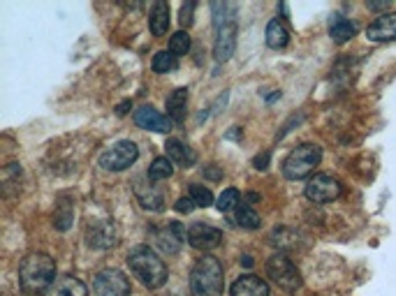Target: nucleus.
Returning <instances> with one entry per match:
<instances>
[{
	"instance_id": "a878e982",
	"label": "nucleus",
	"mask_w": 396,
	"mask_h": 296,
	"mask_svg": "<svg viewBox=\"0 0 396 296\" xmlns=\"http://www.w3.org/2000/svg\"><path fill=\"white\" fill-rule=\"evenodd\" d=\"M188 197L195 201V206H199V208H207V206H211V204H214V194H211V190L204 188V185H199V183H192L190 185V194H188Z\"/></svg>"
},
{
	"instance_id": "2eb2a0df",
	"label": "nucleus",
	"mask_w": 396,
	"mask_h": 296,
	"mask_svg": "<svg viewBox=\"0 0 396 296\" xmlns=\"http://www.w3.org/2000/svg\"><path fill=\"white\" fill-rule=\"evenodd\" d=\"M135 194H137V199H140V204L144 208H149V211H162L165 208V194L155 188L153 183H144V179H137Z\"/></svg>"
},
{
	"instance_id": "bb28decb",
	"label": "nucleus",
	"mask_w": 396,
	"mask_h": 296,
	"mask_svg": "<svg viewBox=\"0 0 396 296\" xmlns=\"http://www.w3.org/2000/svg\"><path fill=\"white\" fill-rule=\"evenodd\" d=\"M190 49V35L186 31H179V33H174L172 35V40H170V51L177 56H186Z\"/></svg>"
},
{
	"instance_id": "f8f14e48",
	"label": "nucleus",
	"mask_w": 396,
	"mask_h": 296,
	"mask_svg": "<svg viewBox=\"0 0 396 296\" xmlns=\"http://www.w3.org/2000/svg\"><path fill=\"white\" fill-rule=\"evenodd\" d=\"M366 37L371 42H394L396 40V12H387L377 16L375 21L366 28Z\"/></svg>"
},
{
	"instance_id": "7ed1b4c3",
	"label": "nucleus",
	"mask_w": 396,
	"mask_h": 296,
	"mask_svg": "<svg viewBox=\"0 0 396 296\" xmlns=\"http://www.w3.org/2000/svg\"><path fill=\"white\" fill-rule=\"evenodd\" d=\"M190 292L192 296H223L225 273L223 264L214 255L199 257L190 271Z\"/></svg>"
},
{
	"instance_id": "1a4fd4ad",
	"label": "nucleus",
	"mask_w": 396,
	"mask_h": 296,
	"mask_svg": "<svg viewBox=\"0 0 396 296\" xmlns=\"http://www.w3.org/2000/svg\"><path fill=\"white\" fill-rule=\"evenodd\" d=\"M188 243L195 250H214L223 243V231L216 229L214 225H207V222H195L188 229Z\"/></svg>"
},
{
	"instance_id": "c85d7f7f",
	"label": "nucleus",
	"mask_w": 396,
	"mask_h": 296,
	"mask_svg": "<svg viewBox=\"0 0 396 296\" xmlns=\"http://www.w3.org/2000/svg\"><path fill=\"white\" fill-rule=\"evenodd\" d=\"M192 12H195V3H186L181 7V23L186 28L192 23Z\"/></svg>"
},
{
	"instance_id": "a211bd4d",
	"label": "nucleus",
	"mask_w": 396,
	"mask_h": 296,
	"mask_svg": "<svg viewBox=\"0 0 396 296\" xmlns=\"http://www.w3.org/2000/svg\"><path fill=\"white\" fill-rule=\"evenodd\" d=\"M165 148H167V157L179 166H192L197 162V155L192 148H188L183 142H179V139H167V144H165Z\"/></svg>"
},
{
	"instance_id": "dca6fc26",
	"label": "nucleus",
	"mask_w": 396,
	"mask_h": 296,
	"mask_svg": "<svg viewBox=\"0 0 396 296\" xmlns=\"http://www.w3.org/2000/svg\"><path fill=\"white\" fill-rule=\"evenodd\" d=\"M44 296H88L86 285L79 280V278L72 275H61L53 280V285L47 290Z\"/></svg>"
},
{
	"instance_id": "20e7f679",
	"label": "nucleus",
	"mask_w": 396,
	"mask_h": 296,
	"mask_svg": "<svg viewBox=\"0 0 396 296\" xmlns=\"http://www.w3.org/2000/svg\"><path fill=\"white\" fill-rule=\"evenodd\" d=\"M322 160V148L316 144H301L283 160V176L290 181L306 179Z\"/></svg>"
},
{
	"instance_id": "4be33fe9",
	"label": "nucleus",
	"mask_w": 396,
	"mask_h": 296,
	"mask_svg": "<svg viewBox=\"0 0 396 296\" xmlns=\"http://www.w3.org/2000/svg\"><path fill=\"white\" fill-rule=\"evenodd\" d=\"M288 42H290V33L281 18L269 21V26H266V44H269L271 49H285Z\"/></svg>"
},
{
	"instance_id": "aec40b11",
	"label": "nucleus",
	"mask_w": 396,
	"mask_h": 296,
	"mask_svg": "<svg viewBox=\"0 0 396 296\" xmlns=\"http://www.w3.org/2000/svg\"><path fill=\"white\" fill-rule=\"evenodd\" d=\"M149 26H151V33L155 37H160L167 33L170 28V5L158 0V3H153L151 7V16H149Z\"/></svg>"
},
{
	"instance_id": "423d86ee",
	"label": "nucleus",
	"mask_w": 396,
	"mask_h": 296,
	"mask_svg": "<svg viewBox=\"0 0 396 296\" xmlns=\"http://www.w3.org/2000/svg\"><path fill=\"white\" fill-rule=\"evenodd\" d=\"M266 275H269L271 280L281 287V290L294 292L297 287H301V273H299V268L292 264L290 257H285L281 253L269 257V262H266Z\"/></svg>"
},
{
	"instance_id": "ddd939ff",
	"label": "nucleus",
	"mask_w": 396,
	"mask_h": 296,
	"mask_svg": "<svg viewBox=\"0 0 396 296\" xmlns=\"http://www.w3.org/2000/svg\"><path fill=\"white\" fill-rule=\"evenodd\" d=\"M135 123L142 130H151V132H160V134H167L172 130V120L167 116H162L160 111H155L153 107H142L137 111Z\"/></svg>"
},
{
	"instance_id": "72a5a7b5",
	"label": "nucleus",
	"mask_w": 396,
	"mask_h": 296,
	"mask_svg": "<svg viewBox=\"0 0 396 296\" xmlns=\"http://www.w3.org/2000/svg\"><path fill=\"white\" fill-rule=\"evenodd\" d=\"M244 266H253V259H251V257H248V255L244 257Z\"/></svg>"
},
{
	"instance_id": "cd10ccee",
	"label": "nucleus",
	"mask_w": 396,
	"mask_h": 296,
	"mask_svg": "<svg viewBox=\"0 0 396 296\" xmlns=\"http://www.w3.org/2000/svg\"><path fill=\"white\" fill-rule=\"evenodd\" d=\"M216 206H218L220 213H227V211H232L234 206H239V190H234V188L225 190V192L218 197Z\"/></svg>"
},
{
	"instance_id": "b1692460",
	"label": "nucleus",
	"mask_w": 396,
	"mask_h": 296,
	"mask_svg": "<svg viewBox=\"0 0 396 296\" xmlns=\"http://www.w3.org/2000/svg\"><path fill=\"white\" fill-rule=\"evenodd\" d=\"M236 222L244 229H257V227H260V216H257V213L251 206H248V204L239 201V206H236Z\"/></svg>"
},
{
	"instance_id": "f3484780",
	"label": "nucleus",
	"mask_w": 396,
	"mask_h": 296,
	"mask_svg": "<svg viewBox=\"0 0 396 296\" xmlns=\"http://www.w3.org/2000/svg\"><path fill=\"white\" fill-rule=\"evenodd\" d=\"M86 238H88V245H93V248H112L116 243L112 222H105V220L93 222L86 231Z\"/></svg>"
},
{
	"instance_id": "f03ea898",
	"label": "nucleus",
	"mask_w": 396,
	"mask_h": 296,
	"mask_svg": "<svg viewBox=\"0 0 396 296\" xmlns=\"http://www.w3.org/2000/svg\"><path fill=\"white\" fill-rule=\"evenodd\" d=\"M127 266H130L135 278H140V282L149 287V290H158V287L167 282V266H165L160 255L149 245L132 248L130 255H127Z\"/></svg>"
},
{
	"instance_id": "9d476101",
	"label": "nucleus",
	"mask_w": 396,
	"mask_h": 296,
	"mask_svg": "<svg viewBox=\"0 0 396 296\" xmlns=\"http://www.w3.org/2000/svg\"><path fill=\"white\" fill-rule=\"evenodd\" d=\"M218 35H216V46H214V56L218 63H227L232 58L234 53V46H236V23L234 18H229L220 28H216Z\"/></svg>"
},
{
	"instance_id": "5701e85b",
	"label": "nucleus",
	"mask_w": 396,
	"mask_h": 296,
	"mask_svg": "<svg viewBox=\"0 0 396 296\" xmlns=\"http://www.w3.org/2000/svg\"><path fill=\"white\" fill-rule=\"evenodd\" d=\"M172 174H174V162L170 160L167 155L155 157V160L151 162V166H149V179L151 181H165V179H170Z\"/></svg>"
},
{
	"instance_id": "f257e3e1",
	"label": "nucleus",
	"mask_w": 396,
	"mask_h": 296,
	"mask_svg": "<svg viewBox=\"0 0 396 296\" xmlns=\"http://www.w3.org/2000/svg\"><path fill=\"white\" fill-rule=\"evenodd\" d=\"M56 280V264L44 253H31L19 266V282L24 294L40 296L47 294V290Z\"/></svg>"
},
{
	"instance_id": "393cba45",
	"label": "nucleus",
	"mask_w": 396,
	"mask_h": 296,
	"mask_svg": "<svg viewBox=\"0 0 396 296\" xmlns=\"http://www.w3.org/2000/svg\"><path fill=\"white\" fill-rule=\"evenodd\" d=\"M151 68L155 72H160V74H167V72H172L174 68H177V56H174L172 51H158L153 56Z\"/></svg>"
},
{
	"instance_id": "7c9ffc66",
	"label": "nucleus",
	"mask_w": 396,
	"mask_h": 296,
	"mask_svg": "<svg viewBox=\"0 0 396 296\" xmlns=\"http://www.w3.org/2000/svg\"><path fill=\"white\" fill-rule=\"evenodd\" d=\"M266 164H269V153H262L255 157V166L257 169H266Z\"/></svg>"
},
{
	"instance_id": "0eeeda50",
	"label": "nucleus",
	"mask_w": 396,
	"mask_h": 296,
	"mask_svg": "<svg viewBox=\"0 0 396 296\" xmlns=\"http://www.w3.org/2000/svg\"><path fill=\"white\" fill-rule=\"evenodd\" d=\"M340 192H343V185H340L338 179H334V176H329V174L313 176L306 185V190H303L306 199L313 204H329V201L338 199Z\"/></svg>"
},
{
	"instance_id": "2f4dec72",
	"label": "nucleus",
	"mask_w": 396,
	"mask_h": 296,
	"mask_svg": "<svg viewBox=\"0 0 396 296\" xmlns=\"http://www.w3.org/2000/svg\"><path fill=\"white\" fill-rule=\"evenodd\" d=\"M392 3H368V9H373V12H382V9H390Z\"/></svg>"
},
{
	"instance_id": "39448f33",
	"label": "nucleus",
	"mask_w": 396,
	"mask_h": 296,
	"mask_svg": "<svg viewBox=\"0 0 396 296\" xmlns=\"http://www.w3.org/2000/svg\"><path fill=\"white\" fill-rule=\"evenodd\" d=\"M140 157V148L130 139H123V142H116L112 148L100 155V166L107 171H125L127 166H132Z\"/></svg>"
},
{
	"instance_id": "6ab92c4d",
	"label": "nucleus",
	"mask_w": 396,
	"mask_h": 296,
	"mask_svg": "<svg viewBox=\"0 0 396 296\" xmlns=\"http://www.w3.org/2000/svg\"><path fill=\"white\" fill-rule=\"evenodd\" d=\"M188 109V88H177L167 97V118L174 123H183Z\"/></svg>"
},
{
	"instance_id": "c756f323",
	"label": "nucleus",
	"mask_w": 396,
	"mask_h": 296,
	"mask_svg": "<svg viewBox=\"0 0 396 296\" xmlns=\"http://www.w3.org/2000/svg\"><path fill=\"white\" fill-rule=\"evenodd\" d=\"M192 208H195V201H192L190 197H181V199L177 201V211H179V213H190Z\"/></svg>"
},
{
	"instance_id": "4468645a",
	"label": "nucleus",
	"mask_w": 396,
	"mask_h": 296,
	"mask_svg": "<svg viewBox=\"0 0 396 296\" xmlns=\"http://www.w3.org/2000/svg\"><path fill=\"white\" fill-rule=\"evenodd\" d=\"M229 292H232V296H269V285L262 278L246 273L241 278H236V282L232 285Z\"/></svg>"
},
{
	"instance_id": "473e14b6",
	"label": "nucleus",
	"mask_w": 396,
	"mask_h": 296,
	"mask_svg": "<svg viewBox=\"0 0 396 296\" xmlns=\"http://www.w3.org/2000/svg\"><path fill=\"white\" fill-rule=\"evenodd\" d=\"M127 107H130V102H123V105H118V114H121V116L127 114V111H125Z\"/></svg>"
},
{
	"instance_id": "9b49d317",
	"label": "nucleus",
	"mask_w": 396,
	"mask_h": 296,
	"mask_svg": "<svg viewBox=\"0 0 396 296\" xmlns=\"http://www.w3.org/2000/svg\"><path fill=\"white\" fill-rule=\"evenodd\" d=\"M186 236H188V234L183 231V227L179 225V222H170L167 227L153 231L155 245H158V248L162 250V253H167V255L179 253V248H181L183 240H186Z\"/></svg>"
},
{
	"instance_id": "412c9836",
	"label": "nucleus",
	"mask_w": 396,
	"mask_h": 296,
	"mask_svg": "<svg viewBox=\"0 0 396 296\" xmlns=\"http://www.w3.org/2000/svg\"><path fill=\"white\" fill-rule=\"evenodd\" d=\"M355 33H357V26L345 16H334V21L329 26V35L336 44H345L348 40H353Z\"/></svg>"
},
{
	"instance_id": "6e6552de",
	"label": "nucleus",
	"mask_w": 396,
	"mask_h": 296,
	"mask_svg": "<svg viewBox=\"0 0 396 296\" xmlns=\"http://www.w3.org/2000/svg\"><path fill=\"white\" fill-rule=\"evenodd\" d=\"M95 296H130V280L118 268H105L93 280Z\"/></svg>"
}]
</instances>
